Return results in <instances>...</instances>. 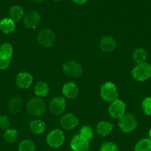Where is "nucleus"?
I'll return each mask as SVG.
<instances>
[{
	"instance_id": "obj_1",
	"label": "nucleus",
	"mask_w": 151,
	"mask_h": 151,
	"mask_svg": "<svg viewBox=\"0 0 151 151\" xmlns=\"http://www.w3.org/2000/svg\"><path fill=\"white\" fill-rule=\"evenodd\" d=\"M92 137H93L92 128L90 126H84L81 129L80 133L73 136L70 147L74 151H87Z\"/></svg>"
},
{
	"instance_id": "obj_2",
	"label": "nucleus",
	"mask_w": 151,
	"mask_h": 151,
	"mask_svg": "<svg viewBox=\"0 0 151 151\" xmlns=\"http://www.w3.org/2000/svg\"><path fill=\"white\" fill-rule=\"evenodd\" d=\"M132 74L136 81H146L151 77V65L147 62L138 64L135 68H134Z\"/></svg>"
},
{
	"instance_id": "obj_3",
	"label": "nucleus",
	"mask_w": 151,
	"mask_h": 151,
	"mask_svg": "<svg viewBox=\"0 0 151 151\" xmlns=\"http://www.w3.org/2000/svg\"><path fill=\"white\" fill-rule=\"evenodd\" d=\"M13 54V48L10 44H3L0 47V70L9 68Z\"/></svg>"
},
{
	"instance_id": "obj_4",
	"label": "nucleus",
	"mask_w": 151,
	"mask_h": 151,
	"mask_svg": "<svg viewBox=\"0 0 151 151\" xmlns=\"http://www.w3.org/2000/svg\"><path fill=\"white\" fill-rule=\"evenodd\" d=\"M101 97L107 102H113L117 99L118 91L116 88V85L112 83H105L100 90Z\"/></svg>"
},
{
	"instance_id": "obj_5",
	"label": "nucleus",
	"mask_w": 151,
	"mask_h": 151,
	"mask_svg": "<svg viewBox=\"0 0 151 151\" xmlns=\"http://www.w3.org/2000/svg\"><path fill=\"white\" fill-rule=\"evenodd\" d=\"M119 126L122 133L132 132V131H134L137 126V122H136L134 116L130 113L124 114L122 117L120 118Z\"/></svg>"
},
{
	"instance_id": "obj_6",
	"label": "nucleus",
	"mask_w": 151,
	"mask_h": 151,
	"mask_svg": "<svg viewBox=\"0 0 151 151\" xmlns=\"http://www.w3.org/2000/svg\"><path fill=\"white\" fill-rule=\"evenodd\" d=\"M27 110L31 115L42 116L45 111V103L40 98H32L27 104Z\"/></svg>"
},
{
	"instance_id": "obj_7",
	"label": "nucleus",
	"mask_w": 151,
	"mask_h": 151,
	"mask_svg": "<svg viewBox=\"0 0 151 151\" xmlns=\"http://www.w3.org/2000/svg\"><path fill=\"white\" fill-rule=\"evenodd\" d=\"M63 70L65 74L71 78L80 77L83 73L82 66L75 60H67L63 64Z\"/></svg>"
},
{
	"instance_id": "obj_8",
	"label": "nucleus",
	"mask_w": 151,
	"mask_h": 151,
	"mask_svg": "<svg viewBox=\"0 0 151 151\" xmlns=\"http://www.w3.org/2000/svg\"><path fill=\"white\" fill-rule=\"evenodd\" d=\"M64 134L62 131L55 129L47 134V143L49 147H60L64 143Z\"/></svg>"
},
{
	"instance_id": "obj_9",
	"label": "nucleus",
	"mask_w": 151,
	"mask_h": 151,
	"mask_svg": "<svg viewBox=\"0 0 151 151\" xmlns=\"http://www.w3.org/2000/svg\"><path fill=\"white\" fill-rule=\"evenodd\" d=\"M40 21H41V16L39 14V12L35 9H32L24 17V25L27 28L35 29L39 25Z\"/></svg>"
},
{
	"instance_id": "obj_10",
	"label": "nucleus",
	"mask_w": 151,
	"mask_h": 151,
	"mask_svg": "<svg viewBox=\"0 0 151 151\" xmlns=\"http://www.w3.org/2000/svg\"><path fill=\"white\" fill-rule=\"evenodd\" d=\"M38 42L45 47H49L55 42V32L51 30H44L38 35Z\"/></svg>"
},
{
	"instance_id": "obj_11",
	"label": "nucleus",
	"mask_w": 151,
	"mask_h": 151,
	"mask_svg": "<svg viewBox=\"0 0 151 151\" xmlns=\"http://www.w3.org/2000/svg\"><path fill=\"white\" fill-rule=\"evenodd\" d=\"M125 104L122 100H115L109 108V113L112 118H121L125 112Z\"/></svg>"
},
{
	"instance_id": "obj_12",
	"label": "nucleus",
	"mask_w": 151,
	"mask_h": 151,
	"mask_svg": "<svg viewBox=\"0 0 151 151\" xmlns=\"http://www.w3.org/2000/svg\"><path fill=\"white\" fill-rule=\"evenodd\" d=\"M66 109V101L63 97L58 96L55 97L50 102V110L52 113L56 115H60L63 113Z\"/></svg>"
},
{
	"instance_id": "obj_13",
	"label": "nucleus",
	"mask_w": 151,
	"mask_h": 151,
	"mask_svg": "<svg viewBox=\"0 0 151 151\" xmlns=\"http://www.w3.org/2000/svg\"><path fill=\"white\" fill-rule=\"evenodd\" d=\"M79 123V120L73 114L68 113L60 119V126L66 130H71L75 128Z\"/></svg>"
},
{
	"instance_id": "obj_14",
	"label": "nucleus",
	"mask_w": 151,
	"mask_h": 151,
	"mask_svg": "<svg viewBox=\"0 0 151 151\" xmlns=\"http://www.w3.org/2000/svg\"><path fill=\"white\" fill-rule=\"evenodd\" d=\"M32 75L30 74L29 73H21L18 74L16 78V83L17 85L19 88H29L31 86V84L32 83Z\"/></svg>"
},
{
	"instance_id": "obj_15",
	"label": "nucleus",
	"mask_w": 151,
	"mask_h": 151,
	"mask_svg": "<svg viewBox=\"0 0 151 151\" xmlns=\"http://www.w3.org/2000/svg\"><path fill=\"white\" fill-rule=\"evenodd\" d=\"M100 49L105 53H109L116 47V41L112 36H104L99 43Z\"/></svg>"
},
{
	"instance_id": "obj_16",
	"label": "nucleus",
	"mask_w": 151,
	"mask_h": 151,
	"mask_svg": "<svg viewBox=\"0 0 151 151\" xmlns=\"http://www.w3.org/2000/svg\"><path fill=\"white\" fill-rule=\"evenodd\" d=\"M16 29L15 22L11 18H5L0 22V31L6 35L12 34Z\"/></svg>"
},
{
	"instance_id": "obj_17",
	"label": "nucleus",
	"mask_w": 151,
	"mask_h": 151,
	"mask_svg": "<svg viewBox=\"0 0 151 151\" xmlns=\"http://www.w3.org/2000/svg\"><path fill=\"white\" fill-rule=\"evenodd\" d=\"M62 94L64 95L65 97L73 99L77 96L78 94V87L77 85L73 83H67L64 84V86L62 87Z\"/></svg>"
},
{
	"instance_id": "obj_18",
	"label": "nucleus",
	"mask_w": 151,
	"mask_h": 151,
	"mask_svg": "<svg viewBox=\"0 0 151 151\" xmlns=\"http://www.w3.org/2000/svg\"><path fill=\"white\" fill-rule=\"evenodd\" d=\"M113 126L112 124L109 123V122L106 121H102L100 122H98L97 126H96V131L99 135L102 136H107L109 135L111 132H112Z\"/></svg>"
},
{
	"instance_id": "obj_19",
	"label": "nucleus",
	"mask_w": 151,
	"mask_h": 151,
	"mask_svg": "<svg viewBox=\"0 0 151 151\" xmlns=\"http://www.w3.org/2000/svg\"><path fill=\"white\" fill-rule=\"evenodd\" d=\"M23 107V101L21 97H12L9 102V108L10 112L12 113H17L21 110Z\"/></svg>"
},
{
	"instance_id": "obj_20",
	"label": "nucleus",
	"mask_w": 151,
	"mask_h": 151,
	"mask_svg": "<svg viewBox=\"0 0 151 151\" xmlns=\"http://www.w3.org/2000/svg\"><path fill=\"white\" fill-rule=\"evenodd\" d=\"M30 129L35 134H42L45 130V124L41 120L32 121L30 123Z\"/></svg>"
},
{
	"instance_id": "obj_21",
	"label": "nucleus",
	"mask_w": 151,
	"mask_h": 151,
	"mask_svg": "<svg viewBox=\"0 0 151 151\" xmlns=\"http://www.w3.org/2000/svg\"><path fill=\"white\" fill-rule=\"evenodd\" d=\"M24 14L23 9L19 5H14L9 9V15L13 21H19Z\"/></svg>"
},
{
	"instance_id": "obj_22",
	"label": "nucleus",
	"mask_w": 151,
	"mask_h": 151,
	"mask_svg": "<svg viewBox=\"0 0 151 151\" xmlns=\"http://www.w3.org/2000/svg\"><path fill=\"white\" fill-rule=\"evenodd\" d=\"M147 54L145 49L143 48H137L133 52V58L136 63H144L147 60Z\"/></svg>"
},
{
	"instance_id": "obj_23",
	"label": "nucleus",
	"mask_w": 151,
	"mask_h": 151,
	"mask_svg": "<svg viewBox=\"0 0 151 151\" xmlns=\"http://www.w3.org/2000/svg\"><path fill=\"white\" fill-rule=\"evenodd\" d=\"M35 95L37 96H47L48 92H49L48 85L45 83H38L35 87Z\"/></svg>"
},
{
	"instance_id": "obj_24",
	"label": "nucleus",
	"mask_w": 151,
	"mask_h": 151,
	"mask_svg": "<svg viewBox=\"0 0 151 151\" xmlns=\"http://www.w3.org/2000/svg\"><path fill=\"white\" fill-rule=\"evenodd\" d=\"M4 139L9 143H14L18 139V132L16 129H6L4 133Z\"/></svg>"
},
{
	"instance_id": "obj_25",
	"label": "nucleus",
	"mask_w": 151,
	"mask_h": 151,
	"mask_svg": "<svg viewBox=\"0 0 151 151\" xmlns=\"http://www.w3.org/2000/svg\"><path fill=\"white\" fill-rule=\"evenodd\" d=\"M134 151H151V140L142 139L136 144Z\"/></svg>"
},
{
	"instance_id": "obj_26",
	"label": "nucleus",
	"mask_w": 151,
	"mask_h": 151,
	"mask_svg": "<svg viewBox=\"0 0 151 151\" xmlns=\"http://www.w3.org/2000/svg\"><path fill=\"white\" fill-rule=\"evenodd\" d=\"M35 145L32 140H24L19 146V151H35Z\"/></svg>"
},
{
	"instance_id": "obj_27",
	"label": "nucleus",
	"mask_w": 151,
	"mask_h": 151,
	"mask_svg": "<svg viewBox=\"0 0 151 151\" xmlns=\"http://www.w3.org/2000/svg\"><path fill=\"white\" fill-rule=\"evenodd\" d=\"M142 109L144 113L147 116H151V96L147 97L142 102Z\"/></svg>"
},
{
	"instance_id": "obj_28",
	"label": "nucleus",
	"mask_w": 151,
	"mask_h": 151,
	"mask_svg": "<svg viewBox=\"0 0 151 151\" xmlns=\"http://www.w3.org/2000/svg\"><path fill=\"white\" fill-rule=\"evenodd\" d=\"M100 151H119L117 146L111 142L104 143L100 147Z\"/></svg>"
},
{
	"instance_id": "obj_29",
	"label": "nucleus",
	"mask_w": 151,
	"mask_h": 151,
	"mask_svg": "<svg viewBox=\"0 0 151 151\" xmlns=\"http://www.w3.org/2000/svg\"><path fill=\"white\" fill-rule=\"evenodd\" d=\"M9 120L6 115H0V129L1 130H6L9 126Z\"/></svg>"
},
{
	"instance_id": "obj_30",
	"label": "nucleus",
	"mask_w": 151,
	"mask_h": 151,
	"mask_svg": "<svg viewBox=\"0 0 151 151\" xmlns=\"http://www.w3.org/2000/svg\"><path fill=\"white\" fill-rule=\"evenodd\" d=\"M73 2L76 3L77 5H80V6H83V5H84L85 3H86V1H85V0H83V1H79V0H74Z\"/></svg>"
},
{
	"instance_id": "obj_31",
	"label": "nucleus",
	"mask_w": 151,
	"mask_h": 151,
	"mask_svg": "<svg viewBox=\"0 0 151 151\" xmlns=\"http://www.w3.org/2000/svg\"><path fill=\"white\" fill-rule=\"evenodd\" d=\"M149 139L151 140V129H150V131H149Z\"/></svg>"
}]
</instances>
